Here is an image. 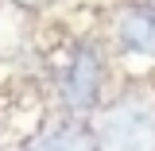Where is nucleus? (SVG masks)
I'll use <instances>...</instances> for the list:
<instances>
[{
  "label": "nucleus",
  "mask_w": 155,
  "mask_h": 151,
  "mask_svg": "<svg viewBox=\"0 0 155 151\" xmlns=\"http://www.w3.org/2000/svg\"><path fill=\"white\" fill-rule=\"evenodd\" d=\"M97 151H155V105L143 97H116L97 124Z\"/></svg>",
  "instance_id": "obj_1"
},
{
  "label": "nucleus",
  "mask_w": 155,
  "mask_h": 151,
  "mask_svg": "<svg viewBox=\"0 0 155 151\" xmlns=\"http://www.w3.org/2000/svg\"><path fill=\"white\" fill-rule=\"evenodd\" d=\"M105 89V58L93 43H81L74 47V54L66 62V74H62V101L70 113H89Z\"/></svg>",
  "instance_id": "obj_2"
},
{
  "label": "nucleus",
  "mask_w": 155,
  "mask_h": 151,
  "mask_svg": "<svg viewBox=\"0 0 155 151\" xmlns=\"http://www.w3.org/2000/svg\"><path fill=\"white\" fill-rule=\"evenodd\" d=\"M116 43L128 54L155 58V8L151 4H132L116 16Z\"/></svg>",
  "instance_id": "obj_3"
},
{
  "label": "nucleus",
  "mask_w": 155,
  "mask_h": 151,
  "mask_svg": "<svg viewBox=\"0 0 155 151\" xmlns=\"http://www.w3.org/2000/svg\"><path fill=\"white\" fill-rule=\"evenodd\" d=\"M31 151H97V136L81 124H62L54 132H47Z\"/></svg>",
  "instance_id": "obj_4"
},
{
  "label": "nucleus",
  "mask_w": 155,
  "mask_h": 151,
  "mask_svg": "<svg viewBox=\"0 0 155 151\" xmlns=\"http://www.w3.org/2000/svg\"><path fill=\"white\" fill-rule=\"evenodd\" d=\"M16 4H23V8H47V4H54V0H16Z\"/></svg>",
  "instance_id": "obj_5"
}]
</instances>
